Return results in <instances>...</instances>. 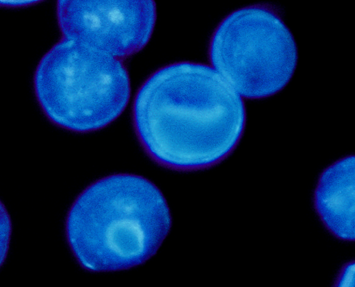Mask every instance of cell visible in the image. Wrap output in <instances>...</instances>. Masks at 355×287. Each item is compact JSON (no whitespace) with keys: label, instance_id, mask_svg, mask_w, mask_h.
Returning <instances> with one entry per match:
<instances>
[{"label":"cell","instance_id":"1","mask_svg":"<svg viewBox=\"0 0 355 287\" xmlns=\"http://www.w3.org/2000/svg\"><path fill=\"white\" fill-rule=\"evenodd\" d=\"M136 135L148 155L179 171L204 170L234 150L243 135V99L212 68L176 63L151 74L133 108Z\"/></svg>","mask_w":355,"mask_h":287},{"label":"cell","instance_id":"2","mask_svg":"<svg viewBox=\"0 0 355 287\" xmlns=\"http://www.w3.org/2000/svg\"><path fill=\"white\" fill-rule=\"evenodd\" d=\"M171 225L168 205L149 180L106 177L88 187L69 211L66 236L78 263L93 272L133 268L156 253Z\"/></svg>","mask_w":355,"mask_h":287},{"label":"cell","instance_id":"3","mask_svg":"<svg viewBox=\"0 0 355 287\" xmlns=\"http://www.w3.org/2000/svg\"><path fill=\"white\" fill-rule=\"evenodd\" d=\"M33 88L47 119L76 133L98 131L113 122L131 96L121 59L63 36L37 65Z\"/></svg>","mask_w":355,"mask_h":287},{"label":"cell","instance_id":"4","mask_svg":"<svg viewBox=\"0 0 355 287\" xmlns=\"http://www.w3.org/2000/svg\"><path fill=\"white\" fill-rule=\"evenodd\" d=\"M211 67L242 99L281 91L294 74L298 50L277 12L266 5L236 10L218 25L209 48Z\"/></svg>","mask_w":355,"mask_h":287},{"label":"cell","instance_id":"5","mask_svg":"<svg viewBox=\"0 0 355 287\" xmlns=\"http://www.w3.org/2000/svg\"><path fill=\"white\" fill-rule=\"evenodd\" d=\"M56 13L63 37L119 59L143 50L156 21L151 0H61Z\"/></svg>","mask_w":355,"mask_h":287},{"label":"cell","instance_id":"6","mask_svg":"<svg viewBox=\"0 0 355 287\" xmlns=\"http://www.w3.org/2000/svg\"><path fill=\"white\" fill-rule=\"evenodd\" d=\"M315 211L334 237L355 239V158L346 157L327 167L314 192Z\"/></svg>","mask_w":355,"mask_h":287},{"label":"cell","instance_id":"7","mask_svg":"<svg viewBox=\"0 0 355 287\" xmlns=\"http://www.w3.org/2000/svg\"><path fill=\"white\" fill-rule=\"evenodd\" d=\"M11 218L3 202L0 201V267L5 262L11 241Z\"/></svg>","mask_w":355,"mask_h":287},{"label":"cell","instance_id":"8","mask_svg":"<svg viewBox=\"0 0 355 287\" xmlns=\"http://www.w3.org/2000/svg\"><path fill=\"white\" fill-rule=\"evenodd\" d=\"M333 287H354V261L347 263L341 269Z\"/></svg>","mask_w":355,"mask_h":287},{"label":"cell","instance_id":"9","mask_svg":"<svg viewBox=\"0 0 355 287\" xmlns=\"http://www.w3.org/2000/svg\"><path fill=\"white\" fill-rule=\"evenodd\" d=\"M15 5H13V2H0V5L1 6H5V7H7V6H9V7H12V6H15V7H17V6H22L23 5H30V4H33L35 3V2H14Z\"/></svg>","mask_w":355,"mask_h":287}]
</instances>
